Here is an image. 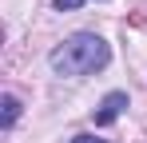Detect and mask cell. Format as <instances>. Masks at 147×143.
Masks as SVG:
<instances>
[{"label":"cell","mask_w":147,"mask_h":143,"mask_svg":"<svg viewBox=\"0 0 147 143\" xmlns=\"http://www.w3.org/2000/svg\"><path fill=\"white\" fill-rule=\"evenodd\" d=\"M107 60H111V48L96 32H76L64 44H56L48 56L56 76H92V72L107 68Z\"/></svg>","instance_id":"obj_1"},{"label":"cell","mask_w":147,"mask_h":143,"mask_svg":"<svg viewBox=\"0 0 147 143\" xmlns=\"http://www.w3.org/2000/svg\"><path fill=\"white\" fill-rule=\"evenodd\" d=\"M123 107H127V95H123V92H111V95H103V103H99V111H96V123H99V127L115 123Z\"/></svg>","instance_id":"obj_2"},{"label":"cell","mask_w":147,"mask_h":143,"mask_svg":"<svg viewBox=\"0 0 147 143\" xmlns=\"http://www.w3.org/2000/svg\"><path fill=\"white\" fill-rule=\"evenodd\" d=\"M16 119H20V99L8 92V95H4V127H12Z\"/></svg>","instance_id":"obj_3"},{"label":"cell","mask_w":147,"mask_h":143,"mask_svg":"<svg viewBox=\"0 0 147 143\" xmlns=\"http://www.w3.org/2000/svg\"><path fill=\"white\" fill-rule=\"evenodd\" d=\"M52 4H56L60 12H72V8H80V0H52Z\"/></svg>","instance_id":"obj_4"},{"label":"cell","mask_w":147,"mask_h":143,"mask_svg":"<svg viewBox=\"0 0 147 143\" xmlns=\"http://www.w3.org/2000/svg\"><path fill=\"white\" fill-rule=\"evenodd\" d=\"M72 143H107V139H96V135H76Z\"/></svg>","instance_id":"obj_5"}]
</instances>
